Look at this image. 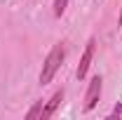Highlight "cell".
<instances>
[{
  "label": "cell",
  "mask_w": 122,
  "mask_h": 120,
  "mask_svg": "<svg viewBox=\"0 0 122 120\" xmlns=\"http://www.w3.org/2000/svg\"><path fill=\"white\" fill-rule=\"evenodd\" d=\"M63 61H66V45L59 43V45H54L49 49V54L45 57L42 61V68H40V75H38V82L40 85H49L56 73H59V68L63 66Z\"/></svg>",
  "instance_id": "cell-1"
},
{
  "label": "cell",
  "mask_w": 122,
  "mask_h": 120,
  "mask_svg": "<svg viewBox=\"0 0 122 120\" xmlns=\"http://www.w3.org/2000/svg\"><path fill=\"white\" fill-rule=\"evenodd\" d=\"M101 92H103V78L101 75H94L89 80V85H87V94H85V113H89L94 106L99 104V99H101Z\"/></svg>",
  "instance_id": "cell-2"
},
{
  "label": "cell",
  "mask_w": 122,
  "mask_h": 120,
  "mask_svg": "<svg viewBox=\"0 0 122 120\" xmlns=\"http://www.w3.org/2000/svg\"><path fill=\"white\" fill-rule=\"evenodd\" d=\"M94 49H96V40H94V38H89V40H87V45H85L82 57H80L77 71H75V78H77V80H85V78H87L89 66H92V61H94Z\"/></svg>",
  "instance_id": "cell-3"
},
{
  "label": "cell",
  "mask_w": 122,
  "mask_h": 120,
  "mask_svg": "<svg viewBox=\"0 0 122 120\" xmlns=\"http://www.w3.org/2000/svg\"><path fill=\"white\" fill-rule=\"evenodd\" d=\"M63 97H66V90L61 87V90H56L49 99H47L45 104H42V113H40V120H47V118H52L56 111H59V106L61 101H63Z\"/></svg>",
  "instance_id": "cell-4"
},
{
  "label": "cell",
  "mask_w": 122,
  "mask_h": 120,
  "mask_svg": "<svg viewBox=\"0 0 122 120\" xmlns=\"http://www.w3.org/2000/svg\"><path fill=\"white\" fill-rule=\"evenodd\" d=\"M68 7V0H54V16H61Z\"/></svg>",
  "instance_id": "cell-5"
},
{
  "label": "cell",
  "mask_w": 122,
  "mask_h": 120,
  "mask_svg": "<svg viewBox=\"0 0 122 120\" xmlns=\"http://www.w3.org/2000/svg\"><path fill=\"white\" fill-rule=\"evenodd\" d=\"M42 104H45V101H38V104L26 113V118H30V120H33V118H40V113H42Z\"/></svg>",
  "instance_id": "cell-6"
},
{
  "label": "cell",
  "mask_w": 122,
  "mask_h": 120,
  "mask_svg": "<svg viewBox=\"0 0 122 120\" xmlns=\"http://www.w3.org/2000/svg\"><path fill=\"white\" fill-rule=\"evenodd\" d=\"M110 118H122V104H117L113 108V113H110Z\"/></svg>",
  "instance_id": "cell-7"
},
{
  "label": "cell",
  "mask_w": 122,
  "mask_h": 120,
  "mask_svg": "<svg viewBox=\"0 0 122 120\" xmlns=\"http://www.w3.org/2000/svg\"><path fill=\"white\" fill-rule=\"evenodd\" d=\"M120 26H122V10H120Z\"/></svg>",
  "instance_id": "cell-8"
}]
</instances>
